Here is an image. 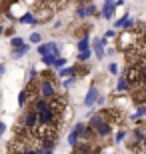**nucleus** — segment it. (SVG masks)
<instances>
[{"label": "nucleus", "instance_id": "obj_1", "mask_svg": "<svg viewBox=\"0 0 146 154\" xmlns=\"http://www.w3.org/2000/svg\"><path fill=\"white\" fill-rule=\"evenodd\" d=\"M88 126L92 128L94 134H98V136H108V134L112 132V124H110V122H108L102 114H92Z\"/></svg>", "mask_w": 146, "mask_h": 154}, {"label": "nucleus", "instance_id": "obj_2", "mask_svg": "<svg viewBox=\"0 0 146 154\" xmlns=\"http://www.w3.org/2000/svg\"><path fill=\"white\" fill-rule=\"evenodd\" d=\"M62 6H66V0H36V10L42 12L44 16L52 14L54 10H58Z\"/></svg>", "mask_w": 146, "mask_h": 154}, {"label": "nucleus", "instance_id": "obj_3", "mask_svg": "<svg viewBox=\"0 0 146 154\" xmlns=\"http://www.w3.org/2000/svg\"><path fill=\"white\" fill-rule=\"evenodd\" d=\"M20 126H22V128H26V130H30L34 134L36 126H38V112L34 110V106L30 110H26V112H24L22 120H20Z\"/></svg>", "mask_w": 146, "mask_h": 154}, {"label": "nucleus", "instance_id": "obj_4", "mask_svg": "<svg viewBox=\"0 0 146 154\" xmlns=\"http://www.w3.org/2000/svg\"><path fill=\"white\" fill-rule=\"evenodd\" d=\"M40 96H44V98L56 96V88L52 84V80H42L40 82Z\"/></svg>", "mask_w": 146, "mask_h": 154}, {"label": "nucleus", "instance_id": "obj_5", "mask_svg": "<svg viewBox=\"0 0 146 154\" xmlns=\"http://www.w3.org/2000/svg\"><path fill=\"white\" fill-rule=\"evenodd\" d=\"M96 98H98V90H96V86H90L88 94H86V98H84V104L86 106H92V104L96 102Z\"/></svg>", "mask_w": 146, "mask_h": 154}, {"label": "nucleus", "instance_id": "obj_6", "mask_svg": "<svg viewBox=\"0 0 146 154\" xmlns=\"http://www.w3.org/2000/svg\"><path fill=\"white\" fill-rule=\"evenodd\" d=\"M114 8H116V6H114L110 0H106V4H104V8H102V16L106 18V20H110L112 14H114Z\"/></svg>", "mask_w": 146, "mask_h": 154}, {"label": "nucleus", "instance_id": "obj_7", "mask_svg": "<svg viewBox=\"0 0 146 154\" xmlns=\"http://www.w3.org/2000/svg\"><path fill=\"white\" fill-rule=\"evenodd\" d=\"M26 52H28V46H26V44L16 46V48H14V52H12V58H14V60H16V58H22Z\"/></svg>", "mask_w": 146, "mask_h": 154}, {"label": "nucleus", "instance_id": "obj_8", "mask_svg": "<svg viewBox=\"0 0 146 154\" xmlns=\"http://www.w3.org/2000/svg\"><path fill=\"white\" fill-rule=\"evenodd\" d=\"M116 26H126V28H128V26H132V18H130L128 14H126L124 18H120V20H116Z\"/></svg>", "mask_w": 146, "mask_h": 154}, {"label": "nucleus", "instance_id": "obj_9", "mask_svg": "<svg viewBox=\"0 0 146 154\" xmlns=\"http://www.w3.org/2000/svg\"><path fill=\"white\" fill-rule=\"evenodd\" d=\"M86 130V124H82V122H78V124H74V128H72V132L74 134H76V136H82V132Z\"/></svg>", "mask_w": 146, "mask_h": 154}, {"label": "nucleus", "instance_id": "obj_10", "mask_svg": "<svg viewBox=\"0 0 146 154\" xmlns=\"http://www.w3.org/2000/svg\"><path fill=\"white\" fill-rule=\"evenodd\" d=\"M20 22H22V24H36L38 20L34 18V14H24V16L20 18Z\"/></svg>", "mask_w": 146, "mask_h": 154}, {"label": "nucleus", "instance_id": "obj_11", "mask_svg": "<svg viewBox=\"0 0 146 154\" xmlns=\"http://www.w3.org/2000/svg\"><path fill=\"white\" fill-rule=\"evenodd\" d=\"M128 88H130L128 80H126V76L122 74V78H120V82H118V90H120V92H124V90H128Z\"/></svg>", "mask_w": 146, "mask_h": 154}, {"label": "nucleus", "instance_id": "obj_12", "mask_svg": "<svg viewBox=\"0 0 146 154\" xmlns=\"http://www.w3.org/2000/svg\"><path fill=\"white\" fill-rule=\"evenodd\" d=\"M94 50H96V56L102 58L104 56V48H102V40H96L94 42Z\"/></svg>", "mask_w": 146, "mask_h": 154}, {"label": "nucleus", "instance_id": "obj_13", "mask_svg": "<svg viewBox=\"0 0 146 154\" xmlns=\"http://www.w3.org/2000/svg\"><path fill=\"white\" fill-rule=\"evenodd\" d=\"M54 60H56L54 54H44V56H42V62H44L46 66H54Z\"/></svg>", "mask_w": 146, "mask_h": 154}, {"label": "nucleus", "instance_id": "obj_14", "mask_svg": "<svg viewBox=\"0 0 146 154\" xmlns=\"http://www.w3.org/2000/svg\"><path fill=\"white\" fill-rule=\"evenodd\" d=\"M88 58H90V50H88V48L78 52V62H84V60H88Z\"/></svg>", "mask_w": 146, "mask_h": 154}, {"label": "nucleus", "instance_id": "obj_15", "mask_svg": "<svg viewBox=\"0 0 146 154\" xmlns=\"http://www.w3.org/2000/svg\"><path fill=\"white\" fill-rule=\"evenodd\" d=\"M68 144H70V146H76V144H78V136H76L74 132L68 134Z\"/></svg>", "mask_w": 146, "mask_h": 154}, {"label": "nucleus", "instance_id": "obj_16", "mask_svg": "<svg viewBox=\"0 0 146 154\" xmlns=\"http://www.w3.org/2000/svg\"><path fill=\"white\" fill-rule=\"evenodd\" d=\"M76 16L78 18H86L88 16V14H86V6H78V8H76Z\"/></svg>", "mask_w": 146, "mask_h": 154}, {"label": "nucleus", "instance_id": "obj_17", "mask_svg": "<svg viewBox=\"0 0 146 154\" xmlns=\"http://www.w3.org/2000/svg\"><path fill=\"white\" fill-rule=\"evenodd\" d=\"M88 48V36H84V38L78 42V50H86Z\"/></svg>", "mask_w": 146, "mask_h": 154}, {"label": "nucleus", "instance_id": "obj_18", "mask_svg": "<svg viewBox=\"0 0 146 154\" xmlns=\"http://www.w3.org/2000/svg\"><path fill=\"white\" fill-rule=\"evenodd\" d=\"M40 40H42V36H40L38 32H32V34H30V42H34V44H38Z\"/></svg>", "mask_w": 146, "mask_h": 154}, {"label": "nucleus", "instance_id": "obj_19", "mask_svg": "<svg viewBox=\"0 0 146 154\" xmlns=\"http://www.w3.org/2000/svg\"><path fill=\"white\" fill-rule=\"evenodd\" d=\"M74 74V68H62L60 70V76L64 78V76H72Z\"/></svg>", "mask_w": 146, "mask_h": 154}, {"label": "nucleus", "instance_id": "obj_20", "mask_svg": "<svg viewBox=\"0 0 146 154\" xmlns=\"http://www.w3.org/2000/svg\"><path fill=\"white\" fill-rule=\"evenodd\" d=\"M136 42H138V44H140V48L146 52V34L144 36H138V40H136Z\"/></svg>", "mask_w": 146, "mask_h": 154}, {"label": "nucleus", "instance_id": "obj_21", "mask_svg": "<svg viewBox=\"0 0 146 154\" xmlns=\"http://www.w3.org/2000/svg\"><path fill=\"white\" fill-rule=\"evenodd\" d=\"M86 14H88V16H94V14H96V6L88 4V6H86Z\"/></svg>", "mask_w": 146, "mask_h": 154}, {"label": "nucleus", "instance_id": "obj_22", "mask_svg": "<svg viewBox=\"0 0 146 154\" xmlns=\"http://www.w3.org/2000/svg\"><path fill=\"white\" fill-rule=\"evenodd\" d=\"M24 42H22V38H12V46L16 48V46H22Z\"/></svg>", "mask_w": 146, "mask_h": 154}, {"label": "nucleus", "instance_id": "obj_23", "mask_svg": "<svg viewBox=\"0 0 146 154\" xmlns=\"http://www.w3.org/2000/svg\"><path fill=\"white\" fill-rule=\"evenodd\" d=\"M108 70H110V74H118V66H116V64H110V66H108Z\"/></svg>", "mask_w": 146, "mask_h": 154}, {"label": "nucleus", "instance_id": "obj_24", "mask_svg": "<svg viewBox=\"0 0 146 154\" xmlns=\"http://www.w3.org/2000/svg\"><path fill=\"white\" fill-rule=\"evenodd\" d=\"M64 62H66V60H64V58H56V60H54V66H64Z\"/></svg>", "mask_w": 146, "mask_h": 154}, {"label": "nucleus", "instance_id": "obj_25", "mask_svg": "<svg viewBox=\"0 0 146 154\" xmlns=\"http://www.w3.org/2000/svg\"><path fill=\"white\" fill-rule=\"evenodd\" d=\"M124 136H126V132H124V130H120V132L116 134V142H120V140H124Z\"/></svg>", "mask_w": 146, "mask_h": 154}, {"label": "nucleus", "instance_id": "obj_26", "mask_svg": "<svg viewBox=\"0 0 146 154\" xmlns=\"http://www.w3.org/2000/svg\"><path fill=\"white\" fill-rule=\"evenodd\" d=\"M72 82H74V78H68V80H64V88H70V86H72Z\"/></svg>", "mask_w": 146, "mask_h": 154}, {"label": "nucleus", "instance_id": "obj_27", "mask_svg": "<svg viewBox=\"0 0 146 154\" xmlns=\"http://www.w3.org/2000/svg\"><path fill=\"white\" fill-rule=\"evenodd\" d=\"M140 152H142V154H146V138L142 140V144H140Z\"/></svg>", "mask_w": 146, "mask_h": 154}, {"label": "nucleus", "instance_id": "obj_28", "mask_svg": "<svg viewBox=\"0 0 146 154\" xmlns=\"http://www.w3.org/2000/svg\"><path fill=\"white\" fill-rule=\"evenodd\" d=\"M4 130H6V124H4V122H0V136L4 134Z\"/></svg>", "mask_w": 146, "mask_h": 154}, {"label": "nucleus", "instance_id": "obj_29", "mask_svg": "<svg viewBox=\"0 0 146 154\" xmlns=\"http://www.w3.org/2000/svg\"><path fill=\"white\" fill-rule=\"evenodd\" d=\"M112 36H116V34H114V30H108V32H106V38H112Z\"/></svg>", "mask_w": 146, "mask_h": 154}, {"label": "nucleus", "instance_id": "obj_30", "mask_svg": "<svg viewBox=\"0 0 146 154\" xmlns=\"http://www.w3.org/2000/svg\"><path fill=\"white\" fill-rule=\"evenodd\" d=\"M0 34H2V26H0Z\"/></svg>", "mask_w": 146, "mask_h": 154}, {"label": "nucleus", "instance_id": "obj_31", "mask_svg": "<svg viewBox=\"0 0 146 154\" xmlns=\"http://www.w3.org/2000/svg\"><path fill=\"white\" fill-rule=\"evenodd\" d=\"M118 2H124V0H118Z\"/></svg>", "mask_w": 146, "mask_h": 154}]
</instances>
